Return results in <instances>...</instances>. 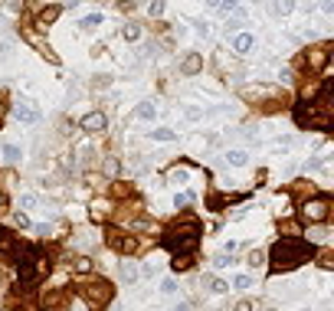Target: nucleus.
I'll use <instances>...</instances> for the list:
<instances>
[{"label":"nucleus","mask_w":334,"mask_h":311,"mask_svg":"<svg viewBox=\"0 0 334 311\" xmlns=\"http://www.w3.org/2000/svg\"><path fill=\"white\" fill-rule=\"evenodd\" d=\"M272 259H275V268H291V266H298L302 259H308V246L295 236H285L272 246Z\"/></svg>","instance_id":"nucleus-1"},{"label":"nucleus","mask_w":334,"mask_h":311,"mask_svg":"<svg viewBox=\"0 0 334 311\" xmlns=\"http://www.w3.org/2000/svg\"><path fill=\"white\" fill-rule=\"evenodd\" d=\"M197 243H200V226H197V223H183V226H177L171 236H167V249H171L177 259L190 256V252L197 249Z\"/></svg>","instance_id":"nucleus-2"},{"label":"nucleus","mask_w":334,"mask_h":311,"mask_svg":"<svg viewBox=\"0 0 334 311\" xmlns=\"http://www.w3.org/2000/svg\"><path fill=\"white\" fill-rule=\"evenodd\" d=\"M328 213H331L328 197H314V200H305V203H302V220H305V223H324Z\"/></svg>","instance_id":"nucleus-3"},{"label":"nucleus","mask_w":334,"mask_h":311,"mask_svg":"<svg viewBox=\"0 0 334 311\" xmlns=\"http://www.w3.org/2000/svg\"><path fill=\"white\" fill-rule=\"evenodd\" d=\"M86 298L92 301V305H105L108 298H111V285L108 282H92V285H86Z\"/></svg>","instance_id":"nucleus-4"},{"label":"nucleus","mask_w":334,"mask_h":311,"mask_svg":"<svg viewBox=\"0 0 334 311\" xmlns=\"http://www.w3.org/2000/svg\"><path fill=\"white\" fill-rule=\"evenodd\" d=\"M105 125H108V118L102 115V111H92V115H86V118L79 121V128L89 131V134H102V131H105Z\"/></svg>","instance_id":"nucleus-5"},{"label":"nucleus","mask_w":334,"mask_h":311,"mask_svg":"<svg viewBox=\"0 0 334 311\" xmlns=\"http://www.w3.org/2000/svg\"><path fill=\"white\" fill-rule=\"evenodd\" d=\"M13 115H17V121H23V125H36V108L26 105V102H17V108H13Z\"/></svg>","instance_id":"nucleus-6"},{"label":"nucleus","mask_w":334,"mask_h":311,"mask_svg":"<svg viewBox=\"0 0 334 311\" xmlns=\"http://www.w3.org/2000/svg\"><path fill=\"white\" fill-rule=\"evenodd\" d=\"M252 46H256V40L249 36V33H239L236 40H233V49H236L239 56H246V53H252Z\"/></svg>","instance_id":"nucleus-7"},{"label":"nucleus","mask_w":334,"mask_h":311,"mask_svg":"<svg viewBox=\"0 0 334 311\" xmlns=\"http://www.w3.org/2000/svg\"><path fill=\"white\" fill-rule=\"evenodd\" d=\"M180 69H183V75H197V72H200V69H203V59H200V56H187V59H183V66H180Z\"/></svg>","instance_id":"nucleus-8"},{"label":"nucleus","mask_w":334,"mask_h":311,"mask_svg":"<svg viewBox=\"0 0 334 311\" xmlns=\"http://www.w3.org/2000/svg\"><path fill=\"white\" fill-rule=\"evenodd\" d=\"M102 174H105L108 180H118V174H121V161H118V157H108V161L102 164Z\"/></svg>","instance_id":"nucleus-9"},{"label":"nucleus","mask_w":334,"mask_h":311,"mask_svg":"<svg viewBox=\"0 0 334 311\" xmlns=\"http://www.w3.org/2000/svg\"><path fill=\"white\" fill-rule=\"evenodd\" d=\"M111 246L118 249V252H125V256H128V252H134V246H138V243H134L131 236H111Z\"/></svg>","instance_id":"nucleus-10"},{"label":"nucleus","mask_w":334,"mask_h":311,"mask_svg":"<svg viewBox=\"0 0 334 311\" xmlns=\"http://www.w3.org/2000/svg\"><path fill=\"white\" fill-rule=\"evenodd\" d=\"M92 268H95V262H92L89 256H79V259H72V272H79V275H89Z\"/></svg>","instance_id":"nucleus-11"},{"label":"nucleus","mask_w":334,"mask_h":311,"mask_svg":"<svg viewBox=\"0 0 334 311\" xmlns=\"http://www.w3.org/2000/svg\"><path fill=\"white\" fill-rule=\"evenodd\" d=\"M121 279L128 282V285H134V282H138V266L125 259V262H121Z\"/></svg>","instance_id":"nucleus-12"},{"label":"nucleus","mask_w":334,"mask_h":311,"mask_svg":"<svg viewBox=\"0 0 334 311\" xmlns=\"http://www.w3.org/2000/svg\"><path fill=\"white\" fill-rule=\"evenodd\" d=\"M134 118H141V121H151V118H154V105H151V102H141V105L134 108Z\"/></svg>","instance_id":"nucleus-13"},{"label":"nucleus","mask_w":334,"mask_h":311,"mask_svg":"<svg viewBox=\"0 0 334 311\" xmlns=\"http://www.w3.org/2000/svg\"><path fill=\"white\" fill-rule=\"evenodd\" d=\"M308 63H312L314 69H321V66L328 63V49H312V53H308Z\"/></svg>","instance_id":"nucleus-14"},{"label":"nucleus","mask_w":334,"mask_h":311,"mask_svg":"<svg viewBox=\"0 0 334 311\" xmlns=\"http://www.w3.org/2000/svg\"><path fill=\"white\" fill-rule=\"evenodd\" d=\"M226 157H229V164H236V167H243V164L249 161V154H246L243 148H233V151L226 154Z\"/></svg>","instance_id":"nucleus-15"},{"label":"nucleus","mask_w":334,"mask_h":311,"mask_svg":"<svg viewBox=\"0 0 334 311\" xmlns=\"http://www.w3.org/2000/svg\"><path fill=\"white\" fill-rule=\"evenodd\" d=\"M3 161L17 164V161H20V148H17V144H3Z\"/></svg>","instance_id":"nucleus-16"},{"label":"nucleus","mask_w":334,"mask_h":311,"mask_svg":"<svg viewBox=\"0 0 334 311\" xmlns=\"http://www.w3.org/2000/svg\"><path fill=\"white\" fill-rule=\"evenodd\" d=\"M98 23H102V17H98V13H89V17L79 20V30H95Z\"/></svg>","instance_id":"nucleus-17"},{"label":"nucleus","mask_w":334,"mask_h":311,"mask_svg":"<svg viewBox=\"0 0 334 311\" xmlns=\"http://www.w3.org/2000/svg\"><path fill=\"white\" fill-rule=\"evenodd\" d=\"M151 138H154V141H174L177 134H174L171 128H154V131H151Z\"/></svg>","instance_id":"nucleus-18"},{"label":"nucleus","mask_w":334,"mask_h":311,"mask_svg":"<svg viewBox=\"0 0 334 311\" xmlns=\"http://www.w3.org/2000/svg\"><path fill=\"white\" fill-rule=\"evenodd\" d=\"M105 216H108V203H98L95 200L92 203V220H105Z\"/></svg>","instance_id":"nucleus-19"},{"label":"nucleus","mask_w":334,"mask_h":311,"mask_svg":"<svg viewBox=\"0 0 334 311\" xmlns=\"http://www.w3.org/2000/svg\"><path fill=\"white\" fill-rule=\"evenodd\" d=\"M125 40H131V43L141 40V26H138V23H128V26H125Z\"/></svg>","instance_id":"nucleus-20"},{"label":"nucleus","mask_w":334,"mask_h":311,"mask_svg":"<svg viewBox=\"0 0 334 311\" xmlns=\"http://www.w3.org/2000/svg\"><path fill=\"white\" fill-rule=\"evenodd\" d=\"M262 262H266V256H262L259 249H252V252H249V266H252V268H259Z\"/></svg>","instance_id":"nucleus-21"},{"label":"nucleus","mask_w":334,"mask_h":311,"mask_svg":"<svg viewBox=\"0 0 334 311\" xmlns=\"http://www.w3.org/2000/svg\"><path fill=\"white\" fill-rule=\"evenodd\" d=\"M13 226H17V229H26V226H30V216L26 213H13Z\"/></svg>","instance_id":"nucleus-22"},{"label":"nucleus","mask_w":334,"mask_h":311,"mask_svg":"<svg viewBox=\"0 0 334 311\" xmlns=\"http://www.w3.org/2000/svg\"><path fill=\"white\" fill-rule=\"evenodd\" d=\"M161 291H164V295H174V291H177V282H174V279H164L161 282Z\"/></svg>","instance_id":"nucleus-23"},{"label":"nucleus","mask_w":334,"mask_h":311,"mask_svg":"<svg viewBox=\"0 0 334 311\" xmlns=\"http://www.w3.org/2000/svg\"><path fill=\"white\" fill-rule=\"evenodd\" d=\"M20 206H36V193H23V197H20Z\"/></svg>","instance_id":"nucleus-24"},{"label":"nucleus","mask_w":334,"mask_h":311,"mask_svg":"<svg viewBox=\"0 0 334 311\" xmlns=\"http://www.w3.org/2000/svg\"><path fill=\"white\" fill-rule=\"evenodd\" d=\"M210 289H213V291H226L229 285H226V282H223V279H213V282H210Z\"/></svg>","instance_id":"nucleus-25"},{"label":"nucleus","mask_w":334,"mask_h":311,"mask_svg":"<svg viewBox=\"0 0 334 311\" xmlns=\"http://www.w3.org/2000/svg\"><path fill=\"white\" fill-rule=\"evenodd\" d=\"M233 285H236V289H249V285H252V279H249V275H239Z\"/></svg>","instance_id":"nucleus-26"},{"label":"nucleus","mask_w":334,"mask_h":311,"mask_svg":"<svg viewBox=\"0 0 334 311\" xmlns=\"http://www.w3.org/2000/svg\"><path fill=\"white\" fill-rule=\"evenodd\" d=\"M148 13H151V17H161V13H164V3H151V7H148Z\"/></svg>","instance_id":"nucleus-27"},{"label":"nucleus","mask_w":334,"mask_h":311,"mask_svg":"<svg viewBox=\"0 0 334 311\" xmlns=\"http://www.w3.org/2000/svg\"><path fill=\"white\" fill-rule=\"evenodd\" d=\"M200 115H203L200 108H187V118H190V121H200Z\"/></svg>","instance_id":"nucleus-28"},{"label":"nucleus","mask_w":334,"mask_h":311,"mask_svg":"<svg viewBox=\"0 0 334 311\" xmlns=\"http://www.w3.org/2000/svg\"><path fill=\"white\" fill-rule=\"evenodd\" d=\"M171 177H174V180H183V177H187V171H183V167H174Z\"/></svg>","instance_id":"nucleus-29"},{"label":"nucleus","mask_w":334,"mask_h":311,"mask_svg":"<svg viewBox=\"0 0 334 311\" xmlns=\"http://www.w3.org/2000/svg\"><path fill=\"white\" fill-rule=\"evenodd\" d=\"M272 10H275V13H279V17H282V13H289L291 7H289V3H275V7H272Z\"/></svg>","instance_id":"nucleus-30"},{"label":"nucleus","mask_w":334,"mask_h":311,"mask_svg":"<svg viewBox=\"0 0 334 311\" xmlns=\"http://www.w3.org/2000/svg\"><path fill=\"white\" fill-rule=\"evenodd\" d=\"M229 262H233V259H229V256H216V268H223V266H229Z\"/></svg>","instance_id":"nucleus-31"},{"label":"nucleus","mask_w":334,"mask_h":311,"mask_svg":"<svg viewBox=\"0 0 334 311\" xmlns=\"http://www.w3.org/2000/svg\"><path fill=\"white\" fill-rule=\"evenodd\" d=\"M233 311H252V305H249V301H239V305H236Z\"/></svg>","instance_id":"nucleus-32"},{"label":"nucleus","mask_w":334,"mask_h":311,"mask_svg":"<svg viewBox=\"0 0 334 311\" xmlns=\"http://www.w3.org/2000/svg\"><path fill=\"white\" fill-rule=\"evenodd\" d=\"M0 56H7V43L3 40H0Z\"/></svg>","instance_id":"nucleus-33"},{"label":"nucleus","mask_w":334,"mask_h":311,"mask_svg":"<svg viewBox=\"0 0 334 311\" xmlns=\"http://www.w3.org/2000/svg\"><path fill=\"white\" fill-rule=\"evenodd\" d=\"M0 210H3V193H0Z\"/></svg>","instance_id":"nucleus-34"}]
</instances>
